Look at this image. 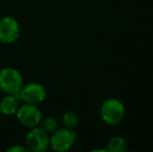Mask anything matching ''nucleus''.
<instances>
[{"mask_svg":"<svg viewBox=\"0 0 153 152\" xmlns=\"http://www.w3.org/2000/svg\"><path fill=\"white\" fill-rule=\"evenodd\" d=\"M102 120L108 125H117L121 123L125 116L124 104L116 98H109L102 103L100 108Z\"/></svg>","mask_w":153,"mask_h":152,"instance_id":"nucleus-2","label":"nucleus"},{"mask_svg":"<svg viewBox=\"0 0 153 152\" xmlns=\"http://www.w3.org/2000/svg\"><path fill=\"white\" fill-rule=\"evenodd\" d=\"M62 122L66 128L75 129L78 126V116L73 110H66L62 116Z\"/></svg>","mask_w":153,"mask_h":152,"instance_id":"nucleus-10","label":"nucleus"},{"mask_svg":"<svg viewBox=\"0 0 153 152\" xmlns=\"http://www.w3.org/2000/svg\"><path fill=\"white\" fill-rule=\"evenodd\" d=\"M17 97L20 101L24 103L38 104L45 101L47 96V91L43 85L39 82H29L27 85H23L20 92L17 94Z\"/></svg>","mask_w":153,"mask_h":152,"instance_id":"nucleus-5","label":"nucleus"},{"mask_svg":"<svg viewBox=\"0 0 153 152\" xmlns=\"http://www.w3.org/2000/svg\"><path fill=\"white\" fill-rule=\"evenodd\" d=\"M21 27L17 19L5 16L0 19V42L3 44H12L20 37Z\"/></svg>","mask_w":153,"mask_h":152,"instance_id":"nucleus-7","label":"nucleus"},{"mask_svg":"<svg viewBox=\"0 0 153 152\" xmlns=\"http://www.w3.org/2000/svg\"><path fill=\"white\" fill-rule=\"evenodd\" d=\"M23 85V76L17 69L4 67L0 70V90L3 93L17 95Z\"/></svg>","mask_w":153,"mask_h":152,"instance_id":"nucleus-1","label":"nucleus"},{"mask_svg":"<svg viewBox=\"0 0 153 152\" xmlns=\"http://www.w3.org/2000/svg\"><path fill=\"white\" fill-rule=\"evenodd\" d=\"M7 152H25L28 151L26 148V146H22V145H13V146L8 147L6 149Z\"/></svg>","mask_w":153,"mask_h":152,"instance_id":"nucleus-12","label":"nucleus"},{"mask_svg":"<svg viewBox=\"0 0 153 152\" xmlns=\"http://www.w3.org/2000/svg\"><path fill=\"white\" fill-rule=\"evenodd\" d=\"M76 141V131L70 128H57L50 136L49 147L53 151L67 152L75 144Z\"/></svg>","mask_w":153,"mask_h":152,"instance_id":"nucleus-3","label":"nucleus"},{"mask_svg":"<svg viewBox=\"0 0 153 152\" xmlns=\"http://www.w3.org/2000/svg\"><path fill=\"white\" fill-rule=\"evenodd\" d=\"M50 134L40 125L29 128L25 136V146L31 152H44L49 148Z\"/></svg>","mask_w":153,"mask_h":152,"instance_id":"nucleus-4","label":"nucleus"},{"mask_svg":"<svg viewBox=\"0 0 153 152\" xmlns=\"http://www.w3.org/2000/svg\"><path fill=\"white\" fill-rule=\"evenodd\" d=\"M127 149V143L122 136H111L107 142V151L109 152H124Z\"/></svg>","mask_w":153,"mask_h":152,"instance_id":"nucleus-9","label":"nucleus"},{"mask_svg":"<svg viewBox=\"0 0 153 152\" xmlns=\"http://www.w3.org/2000/svg\"><path fill=\"white\" fill-rule=\"evenodd\" d=\"M40 125L48 133H52V132H54L59 128V121L53 116H48L46 118H43Z\"/></svg>","mask_w":153,"mask_h":152,"instance_id":"nucleus-11","label":"nucleus"},{"mask_svg":"<svg viewBox=\"0 0 153 152\" xmlns=\"http://www.w3.org/2000/svg\"><path fill=\"white\" fill-rule=\"evenodd\" d=\"M15 116L19 123L27 128L39 126L43 119L42 112L38 108V105L30 103L21 104Z\"/></svg>","mask_w":153,"mask_h":152,"instance_id":"nucleus-6","label":"nucleus"},{"mask_svg":"<svg viewBox=\"0 0 153 152\" xmlns=\"http://www.w3.org/2000/svg\"><path fill=\"white\" fill-rule=\"evenodd\" d=\"M19 106H20V100L16 95L6 94L0 100V113L4 116L16 115Z\"/></svg>","mask_w":153,"mask_h":152,"instance_id":"nucleus-8","label":"nucleus"}]
</instances>
